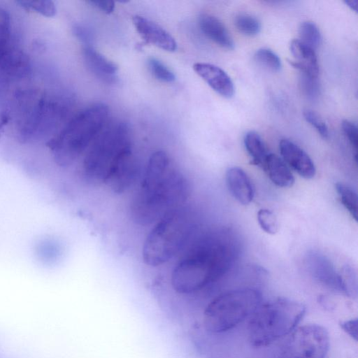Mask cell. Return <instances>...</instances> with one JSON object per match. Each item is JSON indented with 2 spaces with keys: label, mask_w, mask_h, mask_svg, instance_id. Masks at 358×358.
Masks as SVG:
<instances>
[{
  "label": "cell",
  "mask_w": 358,
  "mask_h": 358,
  "mask_svg": "<svg viewBox=\"0 0 358 358\" xmlns=\"http://www.w3.org/2000/svg\"><path fill=\"white\" fill-rule=\"evenodd\" d=\"M305 120L312 125L323 138L329 137L328 127L324 121L315 111L306 109L303 113Z\"/></svg>",
  "instance_id": "4316f807"
},
{
  "label": "cell",
  "mask_w": 358,
  "mask_h": 358,
  "mask_svg": "<svg viewBox=\"0 0 358 358\" xmlns=\"http://www.w3.org/2000/svg\"><path fill=\"white\" fill-rule=\"evenodd\" d=\"M262 168L275 185L280 187H289L293 185L294 178L289 167L278 155L269 153Z\"/></svg>",
  "instance_id": "ac0fdd59"
},
{
  "label": "cell",
  "mask_w": 358,
  "mask_h": 358,
  "mask_svg": "<svg viewBox=\"0 0 358 358\" xmlns=\"http://www.w3.org/2000/svg\"><path fill=\"white\" fill-rule=\"evenodd\" d=\"M193 69L215 92L224 98L234 95V84L227 73L221 68L211 64L198 62Z\"/></svg>",
  "instance_id": "4fadbf2b"
},
{
  "label": "cell",
  "mask_w": 358,
  "mask_h": 358,
  "mask_svg": "<svg viewBox=\"0 0 358 358\" xmlns=\"http://www.w3.org/2000/svg\"><path fill=\"white\" fill-rule=\"evenodd\" d=\"M299 85L302 94L308 99H316L320 94V84L317 77L301 73Z\"/></svg>",
  "instance_id": "cb8c5ba5"
},
{
  "label": "cell",
  "mask_w": 358,
  "mask_h": 358,
  "mask_svg": "<svg viewBox=\"0 0 358 358\" xmlns=\"http://www.w3.org/2000/svg\"><path fill=\"white\" fill-rule=\"evenodd\" d=\"M305 313L303 303L289 299L262 303L250 316L248 337L250 345L265 348L289 335Z\"/></svg>",
  "instance_id": "277c9868"
},
{
  "label": "cell",
  "mask_w": 358,
  "mask_h": 358,
  "mask_svg": "<svg viewBox=\"0 0 358 358\" xmlns=\"http://www.w3.org/2000/svg\"><path fill=\"white\" fill-rule=\"evenodd\" d=\"M83 159L85 178L103 184L121 155L131 148L129 128L123 122L113 123L98 134Z\"/></svg>",
  "instance_id": "52a82bcc"
},
{
  "label": "cell",
  "mask_w": 358,
  "mask_h": 358,
  "mask_svg": "<svg viewBox=\"0 0 358 358\" xmlns=\"http://www.w3.org/2000/svg\"><path fill=\"white\" fill-rule=\"evenodd\" d=\"M87 3H90L92 6L101 10L102 12L110 14L115 8V3L112 1H88Z\"/></svg>",
  "instance_id": "f1b7e54d"
},
{
  "label": "cell",
  "mask_w": 358,
  "mask_h": 358,
  "mask_svg": "<svg viewBox=\"0 0 358 358\" xmlns=\"http://www.w3.org/2000/svg\"><path fill=\"white\" fill-rule=\"evenodd\" d=\"M299 37L302 43L313 50L319 47L322 41V36L317 26L313 22L306 21L299 27Z\"/></svg>",
  "instance_id": "44dd1931"
},
{
  "label": "cell",
  "mask_w": 358,
  "mask_h": 358,
  "mask_svg": "<svg viewBox=\"0 0 358 358\" xmlns=\"http://www.w3.org/2000/svg\"><path fill=\"white\" fill-rule=\"evenodd\" d=\"M239 250L238 239L229 229L200 235L173 269L170 280L173 292L184 298L202 292L230 268Z\"/></svg>",
  "instance_id": "6da1fadb"
},
{
  "label": "cell",
  "mask_w": 358,
  "mask_h": 358,
  "mask_svg": "<svg viewBox=\"0 0 358 358\" xmlns=\"http://www.w3.org/2000/svg\"><path fill=\"white\" fill-rule=\"evenodd\" d=\"M226 183L233 197L243 205H248L252 201L255 190L250 178L239 167H231L226 172Z\"/></svg>",
  "instance_id": "5bb4252c"
},
{
  "label": "cell",
  "mask_w": 358,
  "mask_h": 358,
  "mask_svg": "<svg viewBox=\"0 0 358 358\" xmlns=\"http://www.w3.org/2000/svg\"><path fill=\"white\" fill-rule=\"evenodd\" d=\"M189 192L187 178L173 166L168 154L157 150L150 157L140 185L131 201V219L141 226L157 222L181 207Z\"/></svg>",
  "instance_id": "7a4b0ae2"
},
{
  "label": "cell",
  "mask_w": 358,
  "mask_h": 358,
  "mask_svg": "<svg viewBox=\"0 0 358 358\" xmlns=\"http://www.w3.org/2000/svg\"><path fill=\"white\" fill-rule=\"evenodd\" d=\"M357 0H348L345 1V3L353 10H357Z\"/></svg>",
  "instance_id": "4dcf8cb0"
},
{
  "label": "cell",
  "mask_w": 358,
  "mask_h": 358,
  "mask_svg": "<svg viewBox=\"0 0 358 358\" xmlns=\"http://www.w3.org/2000/svg\"><path fill=\"white\" fill-rule=\"evenodd\" d=\"M255 59L260 65L273 71H278L281 68L280 57L268 48L257 50L255 53Z\"/></svg>",
  "instance_id": "603a6c76"
},
{
  "label": "cell",
  "mask_w": 358,
  "mask_h": 358,
  "mask_svg": "<svg viewBox=\"0 0 358 358\" xmlns=\"http://www.w3.org/2000/svg\"><path fill=\"white\" fill-rule=\"evenodd\" d=\"M341 328L353 339H357V320L350 319L341 324Z\"/></svg>",
  "instance_id": "f546056e"
},
{
  "label": "cell",
  "mask_w": 358,
  "mask_h": 358,
  "mask_svg": "<svg viewBox=\"0 0 358 358\" xmlns=\"http://www.w3.org/2000/svg\"><path fill=\"white\" fill-rule=\"evenodd\" d=\"M289 49L294 57L289 64L301 73L317 77L319 66L315 50L302 43L299 39L292 40Z\"/></svg>",
  "instance_id": "2e32d148"
},
{
  "label": "cell",
  "mask_w": 358,
  "mask_h": 358,
  "mask_svg": "<svg viewBox=\"0 0 358 358\" xmlns=\"http://www.w3.org/2000/svg\"><path fill=\"white\" fill-rule=\"evenodd\" d=\"M195 229L186 208L181 206L170 212L146 236L142 248L143 262L154 267L166 263L186 246Z\"/></svg>",
  "instance_id": "5b68a950"
},
{
  "label": "cell",
  "mask_w": 358,
  "mask_h": 358,
  "mask_svg": "<svg viewBox=\"0 0 358 358\" xmlns=\"http://www.w3.org/2000/svg\"><path fill=\"white\" fill-rule=\"evenodd\" d=\"M132 21L145 43L169 52L176 50L177 43L175 38L161 26L140 15L134 16Z\"/></svg>",
  "instance_id": "8fae6325"
},
{
  "label": "cell",
  "mask_w": 358,
  "mask_h": 358,
  "mask_svg": "<svg viewBox=\"0 0 358 358\" xmlns=\"http://www.w3.org/2000/svg\"><path fill=\"white\" fill-rule=\"evenodd\" d=\"M201 31L208 38L222 48L231 50L234 47V41L222 22L210 14H202L199 17Z\"/></svg>",
  "instance_id": "e0dca14e"
},
{
  "label": "cell",
  "mask_w": 358,
  "mask_h": 358,
  "mask_svg": "<svg viewBox=\"0 0 358 358\" xmlns=\"http://www.w3.org/2000/svg\"><path fill=\"white\" fill-rule=\"evenodd\" d=\"M258 223L263 231L275 234L278 231V223L274 213L268 209H260L257 213Z\"/></svg>",
  "instance_id": "484cf974"
},
{
  "label": "cell",
  "mask_w": 358,
  "mask_h": 358,
  "mask_svg": "<svg viewBox=\"0 0 358 358\" xmlns=\"http://www.w3.org/2000/svg\"><path fill=\"white\" fill-rule=\"evenodd\" d=\"M282 345L278 358H324L329 336L322 326L303 325L293 330Z\"/></svg>",
  "instance_id": "ba28073f"
},
{
  "label": "cell",
  "mask_w": 358,
  "mask_h": 358,
  "mask_svg": "<svg viewBox=\"0 0 358 358\" xmlns=\"http://www.w3.org/2000/svg\"><path fill=\"white\" fill-rule=\"evenodd\" d=\"M234 24L240 32L250 36L257 35L261 29L259 20L245 13H239L236 16Z\"/></svg>",
  "instance_id": "7402d4cb"
},
{
  "label": "cell",
  "mask_w": 358,
  "mask_h": 358,
  "mask_svg": "<svg viewBox=\"0 0 358 358\" xmlns=\"http://www.w3.org/2000/svg\"><path fill=\"white\" fill-rule=\"evenodd\" d=\"M306 262L311 275L320 283L345 294H353L354 286H357L354 285L356 282L351 270L345 269L342 275L325 255L315 251L307 255Z\"/></svg>",
  "instance_id": "9c48e42d"
},
{
  "label": "cell",
  "mask_w": 358,
  "mask_h": 358,
  "mask_svg": "<svg viewBox=\"0 0 358 358\" xmlns=\"http://www.w3.org/2000/svg\"><path fill=\"white\" fill-rule=\"evenodd\" d=\"M243 143L251 157V163L262 167L269 154L262 137L256 131H250L245 134Z\"/></svg>",
  "instance_id": "d6986e66"
},
{
  "label": "cell",
  "mask_w": 358,
  "mask_h": 358,
  "mask_svg": "<svg viewBox=\"0 0 358 358\" xmlns=\"http://www.w3.org/2000/svg\"><path fill=\"white\" fill-rule=\"evenodd\" d=\"M108 107L96 103L69 119L59 131L38 144L34 150L40 170L50 163L60 168L71 166L104 128Z\"/></svg>",
  "instance_id": "3957f363"
},
{
  "label": "cell",
  "mask_w": 358,
  "mask_h": 358,
  "mask_svg": "<svg viewBox=\"0 0 358 358\" xmlns=\"http://www.w3.org/2000/svg\"><path fill=\"white\" fill-rule=\"evenodd\" d=\"M341 203L353 219L357 220V195L348 185L338 182L335 185Z\"/></svg>",
  "instance_id": "ffe728a7"
},
{
  "label": "cell",
  "mask_w": 358,
  "mask_h": 358,
  "mask_svg": "<svg viewBox=\"0 0 358 358\" xmlns=\"http://www.w3.org/2000/svg\"><path fill=\"white\" fill-rule=\"evenodd\" d=\"M148 63L151 73L157 80L166 83H171L175 80L174 73L159 60L150 58Z\"/></svg>",
  "instance_id": "d4e9b609"
},
{
  "label": "cell",
  "mask_w": 358,
  "mask_h": 358,
  "mask_svg": "<svg viewBox=\"0 0 358 358\" xmlns=\"http://www.w3.org/2000/svg\"><path fill=\"white\" fill-rule=\"evenodd\" d=\"M279 148L284 162L301 177L310 179L315 176L316 171L313 162L299 145L287 139H282Z\"/></svg>",
  "instance_id": "7c38bea8"
},
{
  "label": "cell",
  "mask_w": 358,
  "mask_h": 358,
  "mask_svg": "<svg viewBox=\"0 0 358 358\" xmlns=\"http://www.w3.org/2000/svg\"><path fill=\"white\" fill-rule=\"evenodd\" d=\"M83 57L88 69L98 78L106 83H112L116 79L117 66L93 47L85 45Z\"/></svg>",
  "instance_id": "9a60e30c"
},
{
  "label": "cell",
  "mask_w": 358,
  "mask_h": 358,
  "mask_svg": "<svg viewBox=\"0 0 358 358\" xmlns=\"http://www.w3.org/2000/svg\"><path fill=\"white\" fill-rule=\"evenodd\" d=\"M262 303V294L255 289L224 292L209 301L203 309V328L210 334L226 332L250 316Z\"/></svg>",
  "instance_id": "8992f818"
},
{
  "label": "cell",
  "mask_w": 358,
  "mask_h": 358,
  "mask_svg": "<svg viewBox=\"0 0 358 358\" xmlns=\"http://www.w3.org/2000/svg\"><path fill=\"white\" fill-rule=\"evenodd\" d=\"M139 174V165L131 149L124 151L115 163L103 184L117 194L127 191Z\"/></svg>",
  "instance_id": "30bf717a"
},
{
  "label": "cell",
  "mask_w": 358,
  "mask_h": 358,
  "mask_svg": "<svg viewBox=\"0 0 358 358\" xmlns=\"http://www.w3.org/2000/svg\"><path fill=\"white\" fill-rule=\"evenodd\" d=\"M343 131L348 138L350 145L355 150V155H357V143H358V135L357 128L355 124L350 120H345L342 122Z\"/></svg>",
  "instance_id": "83f0119b"
}]
</instances>
